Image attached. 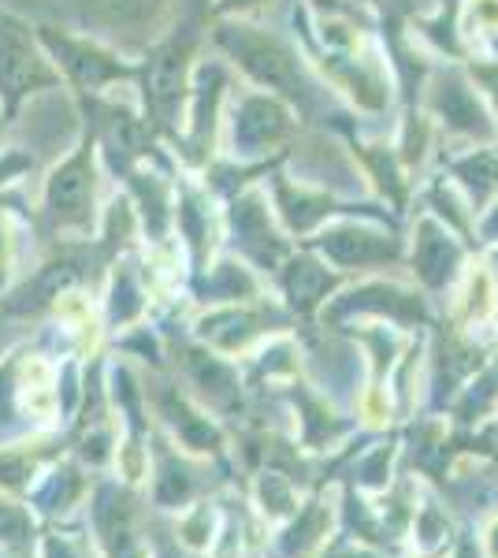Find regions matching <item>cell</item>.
Here are the masks:
<instances>
[{
    "instance_id": "cell-13",
    "label": "cell",
    "mask_w": 498,
    "mask_h": 558,
    "mask_svg": "<svg viewBox=\"0 0 498 558\" xmlns=\"http://www.w3.org/2000/svg\"><path fill=\"white\" fill-rule=\"evenodd\" d=\"M175 0H89V20L108 34L157 41L171 31Z\"/></svg>"
},
{
    "instance_id": "cell-2",
    "label": "cell",
    "mask_w": 498,
    "mask_h": 558,
    "mask_svg": "<svg viewBox=\"0 0 498 558\" xmlns=\"http://www.w3.org/2000/svg\"><path fill=\"white\" fill-rule=\"evenodd\" d=\"M212 41L220 45L223 57H228L253 86L283 97L287 105L305 112V105H309V86H305L302 60H297V52L279 38V34H271L250 20H223V23H216Z\"/></svg>"
},
{
    "instance_id": "cell-25",
    "label": "cell",
    "mask_w": 498,
    "mask_h": 558,
    "mask_svg": "<svg viewBox=\"0 0 498 558\" xmlns=\"http://www.w3.org/2000/svg\"><path fill=\"white\" fill-rule=\"evenodd\" d=\"M276 0H212V12L223 20H253L257 12H265Z\"/></svg>"
},
{
    "instance_id": "cell-8",
    "label": "cell",
    "mask_w": 498,
    "mask_h": 558,
    "mask_svg": "<svg viewBox=\"0 0 498 558\" xmlns=\"http://www.w3.org/2000/svg\"><path fill=\"white\" fill-rule=\"evenodd\" d=\"M228 101H231V83H228L223 60H197L194 83H190L186 128H183V142L194 165H205V160L212 157Z\"/></svg>"
},
{
    "instance_id": "cell-6",
    "label": "cell",
    "mask_w": 498,
    "mask_h": 558,
    "mask_svg": "<svg viewBox=\"0 0 498 558\" xmlns=\"http://www.w3.org/2000/svg\"><path fill=\"white\" fill-rule=\"evenodd\" d=\"M223 128H228V153L239 160L268 157L279 146L294 138L297 131V108L287 105L283 97L268 94V89H242L239 97L228 101L223 112Z\"/></svg>"
},
{
    "instance_id": "cell-3",
    "label": "cell",
    "mask_w": 498,
    "mask_h": 558,
    "mask_svg": "<svg viewBox=\"0 0 498 558\" xmlns=\"http://www.w3.org/2000/svg\"><path fill=\"white\" fill-rule=\"evenodd\" d=\"M45 220L57 235H89L101 213V160H97V134L89 131L63 160L49 168L41 183Z\"/></svg>"
},
{
    "instance_id": "cell-28",
    "label": "cell",
    "mask_w": 498,
    "mask_h": 558,
    "mask_svg": "<svg viewBox=\"0 0 498 558\" xmlns=\"http://www.w3.org/2000/svg\"><path fill=\"white\" fill-rule=\"evenodd\" d=\"M484 547H487V555L498 558V518L487 525V533H484Z\"/></svg>"
},
{
    "instance_id": "cell-18",
    "label": "cell",
    "mask_w": 498,
    "mask_h": 558,
    "mask_svg": "<svg viewBox=\"0 0 498 558\" xmlns=\"http://www.w3.org/2000/svg\"><path fill=\"white\" fill-rule=\"evenodd\" d=\"M283 287L297 310H313L316 302L328 299V291L335 287V276L328 272L324 260L294 257V260H283Z\"/></svg>"
},
{
    "instance_id": "cell-22",
    "label": "cell",
    "mask_w": 498,
    "mask_h": 558,
    "mask_svg": "<svg viewBox=\"0 0 498 558\" xmlns=\"http://www.w3.org/2000/svg\"><path fill=\"white\" fill-rule=\"evenodd\" d=\"M0 544L8 551L31 544V536H26V514L20 507H12V502H0Z\"/></svg>"
},
{
    "instance_id": "cell-1",
    "label": "cell",
    "mask_w": 498,
    "mask_h": 558,
    "mask_svg": "<svg viewBox=\"0 0 498 558\" xmlns=\"http://www.w3.org/2000/svg\"><path fill=\"white\" fill-rule=\"evenodd\" d=\"M197 68V31L194 26H171L165 38L149 49L146 64H138L142 108H146L149 128H157L168 138H183L190 83Z\"/></svg>"
},
{
    "instance_id": "cell-12",
    "label": "cell",
    "mask_w": 498,
    "mask_h": 558,
    "mask_svg": "<svg viewBox=\"0 0 498 558\" xmlns=\"http://www.w3.org/2000/svg\"><path fill=\"white\" fill-rule=\"evenodd\" d=\"M410 265L428 291H442V287H450L458 279L461 265H465V250H461V239L447 223H439L432 213H421L413 231Z\"/></svg>"
},
{
    "instance_id": "cell-10",
    "label": "cell",
    "mask_w": 498,
    "mask_h": 558,
    "mask_svg": "<svg viewBox=\"0 0 498 558\" xmlns=\"http://www.w3.org/2000/svg\"><path fill=\"white\" fill-rule=\"evenodd\" d=\"M231 231L239 239L242 257L253 260L257 268H283V260L291 257V246L279 235L276 220L268 213V197L260 191H246L231 202Z\"/></svg>"
},
{
    "instance_id": "cell-19",
    "label": "cell",
    "mask_w": 498,
    "mask_h": 558,
    "mask_svg": "<svg viewBox=\"0 0 498 558\" xmlns=\"http://www.w3.org/2000/svg\"><path fill=\"white\" fill-rule=\"evenodd\" d=\"M205 294L212 302H246L250 294H257V279L246 265H239V257H228L212 268Z\"/></svg>"
},
{
    "instance_id": "cell-26",
    "label": "cell",
    "mask_w": 498,
    "mask_h": 558,
    "mask_svg": "<svg viewBox=\"0 0 498 558\" xmlns=\"http://www.w3.org/2000/svg\"><path fill=\"white\" fill-rule=\"evenodd\" d=\"M41 558H86V547L83 544H75L71 536H49L45 539V551Z\"/></svg>"
},
{
    "instance_id": "cell-23",
    "label": "cell",
    "mask_w": 498,
    "mask_h": 558,
    "mask_svg": "<svg viewBox=\"0 0 498 558\" xmlns=\"http://www.w3.org/2000/svg\"><path fill=\"white\" fill-rule=\"evenodd\" d=\"M469 78L479 89V97L491 108L495 123H498V60H479V64H469Z\"/></svg>"
},
{
    "instance_id": "cell-30",
    "label": "cell",
    "mask_w": 498,
    "mask_h": 558,
    "mask_svg": "<svg viewBox=\"0 0 498 558\" xmlns=\"http://www.w3.org/2000/svg\"><path fill=\"white\" fill-rule=\"evenodd\" d=\"M165 558H183V555H165Z\"/></svg>"
},
{
    "instance_id": "cell-5",
    "label": "cell",
    "mask_w": 498,
    "mask_h": 558,
    "mask_svg": "<svg viewBox=\"0 0 498 558\" xmlns=\"http://www.w3.org/2000/svg\"><path fill=\"white\" fill-rule=\"evenodd\" d=\"M60 86L63 78L45 52L38 31L20 15L0 12V105H4L8 120L20 112L23 101Z\"/></svg>"
},
{
    "instance_id": "cell-29",
    "label": "cell",
    "mask_w": 498,
    "mask_h": 558,
    "mask_svg": "<svg viewBox=\"0 0 498 558\" xmlns=\"http://www.w3.org/2000/svg\"><path fill=\"white\" fill-rule=\"evenodd\" d=\"M4 120H8V112H4V105H0V134H4Z\"/></svg>"
},
{
    "instance_id": "cell-24",
    "label": "cell",
    "mask_w": 498,
    "mask_h": 558,
    "mask_svg": "<svg viewBox=\"0 0 498 558\" xmlns=\"http://www.w3.org/2000/svg\"><path fill=\"white\" fill-rule=\"evenodd\" d=\"M12 265H15V223H12V213L0 205V283H8Z\"/></svg>"
},
{
    "instance_id": "cell-14",
    "label": "cell",
    "mask_w": 498,
    "mask_h": 558,
    "mask_svg": "<svg viewBox=\"0 0 498 558\" xmlns=\"http://www.w3.org/2000/svg\"><path fill=\"white\" fill-rule=\"evenodd\" d=\"M271 202H276V216L291 235H309L320 231L324 223L335 220L339 202L324 191H309L305 183H287V175H271Z\"/></svg>"
},
{
    "instance_id": "cell-16",
    "label": "cell",
    "mask_w": 498,
    "mask_h": 558,
    "mask_svg": "<svg viewBox=\"0 0 498 558\" xmlns=\"http://www.w3.org/2000/svg\"><path fill=\"white\" fill-rule=\"evenodd\" d=\"M175 228L183 231L186 246L194 250L197 260H205V254H212L220 220H216L212 197H208L205 186L186 183L183 191H179V197H175Z\"/></svg>"
},
{
    "instance_id": "cell-21",
    "label": "cell",
    "mask_w": 498,
    "mask_h": 558,
    "mask_svg": "<svg viewBox=\"0 0 498 558\" xmlns=\"http://www.w3.org/2000/svg\"><path fill=\"white\" fill-rule=\"evenodd\" d=\"M31 481H34V462H31V458L12 454V451L0 454V488L23 492V488H31Z\"/></svg>"
},
{
    "instance_id": "cell-15",
    "label": "cell",
    "mask_w": 498,
    "mask_h": 558,
    "mask_svg": "<svg viewBox=\"0 0 498 558\" xmlns=\"http://www.w3.org/2000/svg\"><path fill=\"white\" fill-rule=\"evenodd\" d=\"M447 172L469 197L473 213H479L498 197V142H479V146H469V153L450 157Z\"/></svg>"
},
{
    "instance_id": "cell-17",
    "label": "cell",
    "mask_w": 498,
    "mask_h": 558,
    "mask_svg": "<svg viewBox=\"0 0 498 558\" xmlns=\"http://www.w3.org/2000/svg\"><path fill=\"white\" fill-rule=\"evenodd\" d=\"M353 157H361V168L376 183V191L402 213L405 197H410V172L398 160L394 146H387V142H353Z\"/></svg>"
},
{
    "instance_id": "cell-11",
    "label": "cell",
    "mask_w": 498,
    "mask_h": 558,
    "mask_svg": "<svg viewBox=\"0 0 498 558\" xmlns=\"http://www.w3.org/2000/svg\"><path fill=\"white\" fill-rule=\"evenodd\" d=\"M316 250H320L324 260H331L335 268H376V265H387V260L402 257V246H398L394 235L368 228V223H353V220L324 223L320 235H316Z\"/></svg>"
},
{
    "instance_id": "cell-9",
    "label": "cell",
    "mask_w": 498,
    "mask_h": 558,
    "mask_svg": "<svg viewBox=\"0 0 498 558\" xmlns=\"http://www.w3.org/2000/svg\"><path fill=\"white\" fill-rule=\"evenodd\" d=\"M316 68L324 71V78L339 89L342 97L361 108L365 116H384L391 105V83H387V68L376 57H368L365 49L350 52H324L316 60Z\"/></svg>"
},
{
    "instance_id": "cell-7",
    "label": "cell",
    "mask_w": 498,
    "mask_h": 558,
    "mask_svg": "<svg viewBox=\"0 0 498 558\" xmlns=\"http://www.w3.org/2000/svg\"><path fill=\"white\" fill-rule=\"evenodd\" d=\"M424 112L432 116V123H439L447 134L465 142H495L498 138V123L491 116V108L479 97V89L473 86L469 75L458 71H442L428 83V101Z\"/></svg>"
},
{
    "instance_id": "cell-27",
    "label": "cell",
    "mask_w": 498,
    "mask_h": 558,
    "mask_svg": "<svg viewBox=\"0 0 498 558\" xmlns=\"http://www.w3.org/2000/svg\"><path fill=\"white\" fill-rule=\"evenodd\" d=\"M476 235L484 239V242H498V197L491 205H484V209L476 213Z\"/></svg>"
},
{
    "instance_id": "cell-20",
    "label": "cell",
    "mask_w": 498,
    "mask_h": 558,
    "mask_svg": "<svg viewBox=\"0 0 498 558\" xmlns=\"http://www.w3.org/2000/svg\"><path fill=\"white\" fill-rule=\"evenodd\" d=\"M461 34L465 38H498V0H465Z\"/></svg>"
},
{
    "instance_id": "cell-4",
    "label": "cell",
    "mask_w": 498,
    "mask_h": 558,
    "mask_svg": "<svg viewBox=\"0 0 498 558\" xmlns=\"http://www.w3.org/2000/svg\"><path fill=\"white\" fill-rule=\"evenodd\" d=\"M34 31H38L49 60L57 64L60 78L78 94H108L112 86L138 78V64H131L120 49H112L101 38L63 31V26L52 23H38Z\"/></svg>"
}]
</instances>
